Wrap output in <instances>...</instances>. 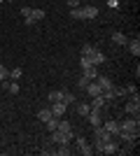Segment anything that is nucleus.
Masks as SVG:
<instances>
[{"label":"nucleus","instance_id":"10","mask_svg":"<svg viewBox=\"0 0 140 156\" xmlns=\"http://www.w3.org/2000/svg\"><path fill=\"white\" fill-rule=\"evenodd\" d=\"M126 47H128V51L133 54V56H140V40L138 37H135V40H128Z\"/></svg>","mask_w":140,"mask_h":156},{"label":"nucleus","instance_id":"17","mask_svg":"<svg viewBox=\"0 0 140 156\" xmlns=\"http://www.w3.org/2000/svg\"><path fill=\"white\" fill-rule=\"evenodd\" d=\"M38 119H40L42 124H45V121H49V119H52V110H49V107L40 110V112H38Z\"/></svg>","mask_w":140,"mask_h":156},{"label":"nucleus","instance_id":"30","mask_svg":"<svg viewBox=\"0 0 140 156\" xmlns=\"http://www.w3.org/2000/svg\"><path fill=\"white\" fill-rule=\"evenodd\" d=\"M68 7L73 9V7H82V0H68Z\"/></svg>","mask_w":140,"mask_h":156},{"label":"nucleus","instance_id":"3","mask_svg":"<svg viewBox=\"0 0 140 156\" xmlns=\"http://www.w3.org/2000/svg\"><path fill=\"white\" fill-rule=\"evenodd\" d=\"M49 110H52V117H66V112H68V105L66 103H49Z\"/></svg>","mask_w":140,"mask_h":156},{"label":"nucleus","instance_id":"25","mask_svg":"<svg viewBox=\"0 0 140 156\" xmlns=\"http://www.w3.org/2000/svg\"><path fill=\"white\" fill-rule=\"evenodd\" d=\"M56 154H59V156H68V154H70V144H59Z\"/></svg>","mask_w":140,"mask_h":156},{"label":"nucleus","instance_id":"23","mask_svg":"<svg viewBox=\"0 0 140 156\" xmlns=\"http://www.w3.org/2000/svg\"><path fill=\"white\" fill-rule=\"evenodd\" d=\"M96 49H98L96 44H84V47H82V56H91Z\"/></svg>","mask_w":140,"mask_h":156},{"label":"nucleus","instance_id":"28","mask_svg":"<svg viewBox=\"0 0 140 156\" xmlns=\"http://www.w3.org/2000/svg\"><path fill=\"white\" fill-rule=\"evenodd\" d=\"M80 151H82L84 156H91V154H93V147H91V144H84V147H80Z\"/></svg>","mask_w":140,"mask_h":156},{"label":"nucleus","instance_id":"1","mask_svg":"<svg viewBox=\"0 0 140 156\" xmlns=\"http://www.w3.org/2000/svg\"><path fill=\"white\" fill-rule=\"evenodd\" d=\"M75 137V133L73 130H68V133H63V130H52V142H56V144H70V140Z\"/></svg>","mask_w":140,"mask_h":156},{"label":"nucleus","instance_id":"27","mask_svg":"<svg viewBox=\"0 0 140 156\" xmlns=\"http://www.w3.org/2000/svg\"><path fill=\"white\" fill-rule=\"evenodd\" d=\"M89 82H91V79H89V77H84V75H82V77L77 79V86H80L82 91H84V89H87V84H89Z\"/></svg>","mask_w":140,"mask_h":156},{"label":"nucleus","instance_id":"24","mask_svg":"<svg viewBox=\"0 0 140 156\" xmlns=\"http://www.w3.org/2000/svg\"><path fill=\"white\" fill-rule=\"evenodd\" d=\"M47 124V130H56V126H59V117H52L49 121H45Z\"/></svg>","mask_w":140,"mask_h":156},{"label":"nucleus","instance_id":"22","mask_svg":"<svg viewBox=\"0 0 140 156\" xmlns=\"http://www.w3.org/2000/svg\"><path fill=\"white\" fill-rule=\"evenodd\" d=\"M70 19H84V14H82V7H73V9H70Z\"/></svg>","mask_w":140,"mask_h":156},{"label":"nucleus","instance_id":"13","mask_svg":"<svg viewBox=\"0 0 140 156\" xmlns=\"http://www.w3.org/2000/svg\"><path fill=\"white\" fill-rule=\"evenodd\" d=\"M89 58H91V65H100V63H105V56H103V54H100L98 49H96V51H93L91 56H89Z\"/></svg>","mask_w":140,"mask_h":156},{"label":"nucleus","instance_id":"21","mask_svg":"<svg viewBox=\"0 0 140 156\" xmlns=\"http://www.w3.org/2000/svg\"><path fill=\"white\" fill-rule=\"evenodd\" d=\"M5 89L9 93H12V96H16V93H19V82H7L5 84Z\"/></svg>","mask_w":140,"mask_h":156},{"label":"nucleus","instance_id":"6","mask_svg":"<svg viewBox=\"0 0 140 156\" xmlns=\"http://www.w3.org/2000/svg\"><path fill=\"white\" fill-rule=\"evenodd\" d=\"M96 84L100 86V91H107V89H112V86H114V82L107 77V75H98V77H96Z\"/></svg>","mask_w":140,"mask_h":156},{"label":"nucleus","instance_id":"11","mask_svg":"<svg viewBox=\"0 0 140 156\" xmlns=\"http://www.w3.org/2000/svg\"><path fill=\"white\" fill-rule=\"evenodd\" d=\"M75 112H77V117H84V119H87V114L91 112V107H89V103H77Z\"/></svg>","mask_w":140,"mask_h":156},{"label":"nucleus","instance_id":"16","mask_svg":"<svg viewBox=\"0 0 140 156\" xmlns=\"http://www.w3.org/2000/svg\"><path fill=\"white\" fill-rule=\"evenodd\" d=\"M63 91H66V89H61V91H52L49 93V103H63Z\"/></svg>","mask_w":140,"mask_h":156},{"label":"nucleus","instance_id":"33","mask_svg":"<svg viewBox=\"0 0 140 156\" xmlns=\"http://www.w3.org/2000/svg\"><path fill=\"white\" fill-rule=\"evenodd\" d=\"M7 2H12V0H7Z\"/></svg>","mask_w":140,"mask_h":156},{"label":"nucleus","instance_id":"20","mask_svg":"<svg viewBox=\"0 0 140 156\" xmlns=\"http://www.w3.org/2000/svg\"><path fill=\"white\" fill-rule=\"evenodd\" d=\"M21 75H23V70H21V68H14V70H9V82H19Z\"/></svg>","mask_w":140,"mask_h":156},{"label":"nucleus","instance_id":"7","mask_svg":"<svg viewBox=\"0 0 140 156\" xmlns=\"http://www.w3.org/2000/svg\"><path fill=\"white\" fill-rule=\"evenodd\" d=\"M124 110H126L128 117H138V112H140V103H135V100H128ZM138 119H140V117H138Z\"/></svg>","mask_w":140,"mask_h":156},{"label":"nucleus","instance_id":"2","mask_svg":"<svg viewBox=\"0 0 140 156\" xmlns=\"http://www.w3.org/2000/svg\"><path fill=\"white\" fill-rule=\"evenodd\" d=\"M138 126H140L138 117H128V119H124V121H119V128L126 130V133H138Z\"/></svg>","mask_w":140,"mask_h":156},{"label":"nucleus","instance_id":"32","mask_svg":"<svg viewBox=\"0 0 140 156\" xmlns=\"http://www.w3.org/2000/svg\"><path fill=\"white\" fill-rule=\"evenodd\" d=\"M107 5H110V7L114 9V7H119V0H107Z\"/></svg>","mask_w":140,"mask_h":156},{"label":"nucleus","instance_id":"29","mask_svg":"<svg viewBox=\"0 0 140 156\" xmlns=\"http://www.w3.org/2000/svg\"><path fill=\"white\" fill-rule=\"evenodd\" d=\"M31 12H33V7H28V5L21 7V16H23V19H28V16H31Z\"/></svg>","mask_w":140,"mask_h":156},{"label":"nucleus","instance_id":"8","mask_svg":"<svg viewBox=\"0 0 140 156\" xmlns=\"http://www.w3.org/2000/svg\"><path fill=\"white\" fill-rule=\"evenodd\" d=\"M82 14H84V19H96V16H98V7L82 5Z\"/></svg>","mask_w":140,"mask_h":156},{"label":"nucleus","instance_id":"26","mask_svg":"<svg viewBox=\"0 0 140 156\" xmlns=\"http://www.w3.org/2000/svg\"><path fill=\"white\" fill-rule=\"evenodd\" d=\"M89 65H91V58H89V56H82V54H80V68L84 70V68H89Z\"/></svg>","mask_w":140,"mask_h":156},{"label":"nucleus","instance_id":"9","mask_svg":"<svg viewBox=\"0 0 140 156\" xmlns=\"http://www.w3.org/2000/svg\"><path fill=\"white\" fill-rule=\"evenodd\" d=\"M84 91H87V93H89V96H91V98H93V96H100V93H103V91H100V86L96 84V79H91V82H89Z\"/></svg>","mask_w":140,"mask_h":156},{"label":"nucleus","instance_id":"5","mask_svg":"<svg viewBox=\"0 0 140 156\" xmlns=\"http://www.w3.org/2000/svg\"><path fill=\"white\" fill-rule=\"evenodd\" d=\"M89 107H91V110H107V107H110V103H107L103 96H93L91 103H89Z\"/></svg>","mask_w":140,"mask_h":156},{"label":"nucleus","instance_id":"31","mask_svg":"<svg viewBox=\"0 0 140 156\" xmlns=\"http://www.w3.org/2000/svg\"><path fill=\"white\" fill-rule=\"evenodd\" d=\"M84 144H89L87 137H77V147H84Z\"/></svg>","mask_w":140,"mask_h":156},{"label":"nucleus","instance_id":"4","mask_svg":"<svg viewBox=\"0 0 140 156\" xmlns=\"http://www.w3.org/2000/svg\"><path fill=\"white\" fill-rule=\"evenodd\" d=\"M100 126H103L105 130H110L114 137H117V133L121 130V128H119V119H103V124H100Z\"/></svg>","mask_w":140,"mask_h":156},{"label":"nucleus","instance_id":"15","mask_svg":"<svg viewBox=\"0 0 140 156\" xmlns=\"http://www.w3.org/2000/svg\"><path fill=\"white\" fill-rule=\"evenodd\" d=\"M56 128H59V130H63V133H68V130H73V124H70L68 119H63V117H61V119H59V126H56Z\"/></svg>","mask_w":140,"mask_h":156},{"label":"nucleus","instance_id":"12","mask_svg":"<svg viewBox=\"0 0 140 156\" xmlns=\"http://www.w3.org/2000/svg\"><path fill=\"white\" fill-rule=\"evenodd\" d=\"M84 77H89V79H96L98 77V65H89V68H84Z\"/></svg>","mask_w":140,"mask_h":156},{"label":"nucleus","instance_id":"14","mask_svg":"<svg viewBox=\"0 0 140 156\" xmlns=\"http://www.w3.org/2000/svg\"><path fill=\"white\" fill-rule=\"evenodd\" d=\"M112 42H114V44H121V47H126L128 37L124 35V33H114V35H112Z\"/></svg>","mask_w":140,"mask_h":156},{"label":"nucleus","instance_id":"19","mask_svg":"<svg viewBox=\"0 0 140 156\" xmlns=\"http://www.w3.org/2000/svg\"><path fill=\"white\" fill-rule=\"evenodd\" d=\"M7 82H9V70H7L5 65H0V84L5 86Z\"/></svg>","mask_w":140,"mask_h":156},{"label":"nucleus","instance_id":"18","mask_svg":"<svg viewBox=\"0 0 140 156\" xmlns=\"http://www.w3.org/2000/svg\"><path fill=\"white\" fill-rule=\"evenodd\" d=\"M63 103L70 107V105H75L77 103V98H75V93H70V91H63Z\"/></svg>","mask_w":140,"mask_h":156}]
</instances>
